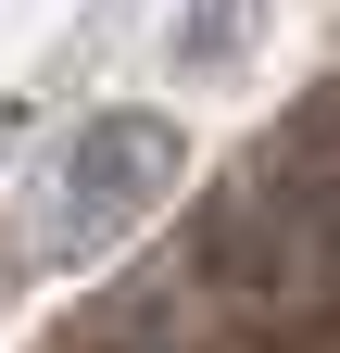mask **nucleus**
<instances>
[{
	"label": "nucleus",
	"mask_w": 340,
	"mask_h": 353,
	"mask_svg": "<svg viewBox=\"0 0 340 353\" xmlns=\"http://www.w3.org/2000/svg\"><path fill=\"white\" fill-rule=\"evenodd\" d=\"M202 278L240 316H340V139L303 126L290 152H265L252 176H227L202 214Z\"/></svg>",
	"instance_id": "obj_1"
},
{
	"label": "nucleus",
	"mask_w": 340,
	"mask_h": 353,
	"mask_svg": "<svg viewBox=\"0 0 340 353\" xmlns=\"http://www.w3.org/2000/svg\"><path fill=\"white\" fill-rule=\"evenodd\" d=\"M164 190H177V126L139 114V101H114V114H89L63 139L51 190H38V252H51V265L114 252L139 214H164Z\"/></svg>",
	"instance_id": "obj_2"
}]
</instances>
